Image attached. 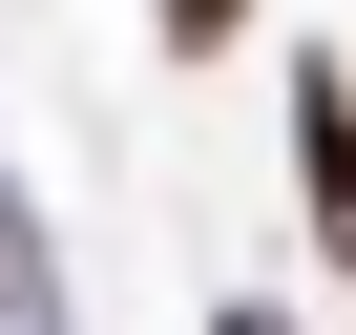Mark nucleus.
Instances as JSON below:
<instances>
[{"label":"nucleus","mask_w":356,"mask_h":335,"mask_svg":"<svg viewBox=\"0 0 356 335\" xmlns=\"http://www.w3.org/2000/svg\"><path fill=\"white\" fill-rule=\"evenodd\" d=\"M314 231L356 252V105H335V84H314Z\"/></svg>","instance_id":"obj_1"},{"label":"nucleus","mask_w":356,"mask_h":335,"mask_svg":"<svg viewBox=\"0 0 356 335\" xmlns=\"http://www.w3.org/2000/svg\"><path fill=\"white\" fill-rule=\"evenodd\" d=\"M0 314H22V210H0Z\"/></svg>","instance_id":"obj_2"},{"label":"nucleus","mask_w":356,"mask_h":335,"mask_svg":"<svg viewBox=\"0 0 356 335\" xmlns=\"http://www.w3.org/2000/svg\"><path fill=\"white\" fill-rule=\"evenodd\" d=\"M231 335H273V314H231Z\"/></svg>","instance_id":"obj_3"}]
</instances>
